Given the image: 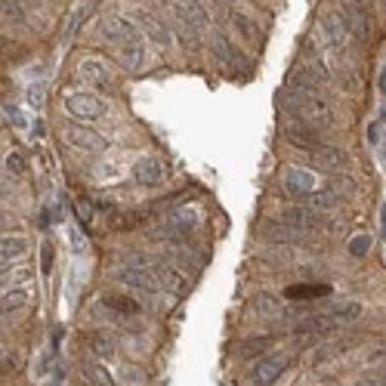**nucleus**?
Returning a JSON list of instances; mask_svg holds the SVG:
<instances>
[{
    "label": "nucleus",
    "mask_w": 386,
    "mask_h": 386,
    "mask_svg": "<svg viewBox=\"0 0 386 386\" xmlns=\"http://www.w3.org/2000/svg\"><path fill=\"white\" fill-rule=\"evenodd\" d=\"M318 28H321V38H325L327 49H334V53H346L349 40H353V31H349V25L343 22L340 13L327 10L318 16Z\"/></svg>",
    "instance_id": "obj_3"
},
{
    "label": "nucleus",
    "mask_w": 386,
    "mask_h": 386,
    "mask_svg": "<svg viewBox=\"0 0 386 386\" xmlns=\"http://www.w3.org/2000/svg\"><path fill=\"white\" fill-rule=\"evenodd\" d=\"M102 303L109 306V309H118L121 316H137V312H139L137 300H127V297H105Z\"/></svg>",
    "instance_id": "obj_30"
},
{
    "label": "nucleus",
    "mask_w": 386,
    "mask_h": 386,
    "mask_svg": "<svg viewBox=\"0 0 386 386\" xmlns=\"http://www.w3.org/2000/svg\"><path fill=\"white\" fill-rule=\"evenodd\" d=\"M114 278H118L121 284H127V288L139 291V294H158V291H164L158 275H155V266L152 269H146V266H121L118 272H114Z\"/></svg>",
    "instance_id": "obj_4"
},
{
    "label": "nucleus",
    "mask_w": 386,
    "mask_h": 386,
    "mask_svg": "<svg viewBox=\"0 0 386 386\" xmlns=\"http://www.w3.org/2000/svg\"><path fill=\"white\" fill-rule=\"evenodd\" d=\"M81 371H84V377H87V380H90L93 386H114V380L109 377V371L99 368V364L84 362V364H81Z\"/></svg>",
    "instance_id": "obj_29"
},
{
    "label": "nucleus",
    "mask_w": 386,
    "mask_h": 386,
    "mask_svg": "<svg viewBox=\"0 0 386 386\" xmlns=\"http://www.w3.org/2000/svg\"><path fill=\"white\" fill-rule=\"evenodd\" d=\"M263 235H266V241H272V245H300V241H303V229H297L291 223H272L263 229Z\"/></svg>",
    "instance_id": "obj_18"
},
{
    "label": "nucleus",
    "mask_w": 386,
    "mask_h": 386,
    "mask_svg": "<svg viewBox=\"0 0 386 386\" xmlns=\"http://www.w3.org/2000/svg\"><path fill=\"white\" fill-rule=\"evenodd\" d=\"M77 77H81L84 84H90V87H109V84H111V71H109V65H105L102 59L77 62Z\"/></svg>",
    "instance_id": "obj_10"
},
{
    "label": "nucleus",
    "mask_w": 386,
    "mask_h": 386,
    "mask_svg": "<svg viewBox=\"0 0 386 386\" xmlns=\"http://www.w3.org/2000/svg\"><path fill=\"white\" fill-rule=\"evenodd\" d=\"M331 294V288L327 284H291L288 291H284V297L300 303V300H316V297H327Z\"/></svg>",
    "instance_id": "obj_26"
},
{
    "label": "nucleus",
    "mask_w": 386,
    "mask_h": 386,
    "mask_svg": "<svg viewBox=\"0 0 386 386\" xmlns=\"http://www.w3.org/2000/svg\"><path fill=\"white\" fill-rule=\"evenodd\" d=\"M155 275H158L161 288L170 291V294H183L185 288H189V278L180 272V266H167V263H155Z\"/></svg>",
    "instance_id": "obj_15"
},
{
    "label": "nucleus",
    "mask_w": 386,
    "mask_h": 386,
    "mask_svg": "<svg viewBox=\"0 0 386 386\" xmlns=\"http://www.w3.org/2000/svg\"><path fill=\"white\" fill-rule=\"evenodd\" d=\"M281 109L291 114L294 121L306 127H331L334 124V111L318 93H281Z\"/></svg>",
    "instance_id": "obj_1"
},
{
    "label": "nucleus",
    "mask_w": 386,
    "mask_h": 386,
    "mask_svg": "<svg viewBox=\"0 0 386 386\" xmlns=\"http://www.w3.org/2000/svg\"><path fill=\"white\" fill-rule=\"evenodd\" d=\"M219 3H229V6H232V3H238V0H219Z\"/></svg>",
    "instance_id": "obj_43"
},
{
    "label": "nucleus",
    "mask_w": 386,
    "mask_h": 386,
    "mask_svg": "<svg viewBox=\"0 0 386 386\" xmlns=\"http://www.w3.org/2000/svg\"><path fill=\"white\" fill-rule=\"evenodd\" d=\"M288 87L297 90V93H321V84L312 77V68L309 65L291 71V75H288Z\"/></svg>",
    "instance_id": "obj_23"
},
{
    "label": "nucleus",
    "mask_w": 386,
    "mask_h": 386,
    "mask_svg": "<svg viewBox=\"0 0 386 386\" xmlns=\"http://www.w3.org/2000/svg\"><path fill=\"white\" fill-rule=\"evenodd\" d=\"M321 312H325L331 321H353V318L362 316V306L353 303V300H331Z\"/></svg>",
    "instance_id": "obj_21"
},
{
    "label": "nucleus",
    "mask_w": 386,
    "mask_h": 386,
    "mask_svg": "<svg viewBox=\"0 0 386 386\" xmlns=\"http://www.w3.org/2000/svg\"><path fill=\"white\" fill-rule=\"evenodd\" d=\"M118 59L124 68L139 71L146 65V44H142V38H130V40H124V44H118Z\"/></svg>",
    "instance_id": "obj_14"
},
{
    "label": "nucleus",
    "mask_w": 386,
    "mask_h": 386,
    "mask_svg": "<svg viewBox=\"0 0 386 386\" xmlns=\"http://www.w3.org/2000/svg\"><path fill=\"white\" fill-rule=\"evenodd\" d=\"M3 167H6V173H10V176H22L25 173V158L19 152H10V155H6V161H3Z\"/></svg>",
    "instance_id": "obj_35"
},
{
    "label": "nucleus",
    "mask_w": 386,
    "mask_h": 386,
    "mask_svg": "<svg viewBox=\"0 0 386 386\" xmlns=\"http://www.w3.org/2000/svg\"><path fill=\"white\" fill-rule=\"evenodd\" d=\"M28 102H34L40 109V105H44V90L40 87H34V90H28Z\"/></svg>",
    "instance_id": "obj_40"
},
{
    "label": "nucleus",
    "mask_w": 386,
    "mask_h": 386,
    "mask_svg": "<svg viewBox=\"0 0 386 386\" xmlns=\"http://www.w3.org/2000/svg\"><path fill=\"white\" fill-rule=\"evenodd\" d=\"M3 19L10 25H22L28 19V13H25V6L19 3V0H3Z\"/></svg>",
    "instance_id": "obj_31"
},
{
    "label": "nucleus",
    "mask_w": 386,
    "mask_h": 386,
    "mask_svg": "<svg viewBox=\"0 0 386 386\" xmlns=\"http://www.w3.org/2000/svg\"><path fill=\"white\" fill-rule=\"evenodd\" d=\"M288 364H291V355L288 353H272V355H266V359H260V362L254 364L250 380H254L256 386H272L278 377L288 371Z\"/></svg>",
    "instance_id": "obj_5"
},
{
    "label": "nucleus",
    "mask_w": 386,
    "mask_h": 386,
    "mask_svg": "<svg viewBox=\"0 0 386 386\" xmlns=\"http://www.w3.org/2000/svg\"><path fill=\"white\" fill-rule=\"evenodd\" d=\"M284 223H291V226H297V229H316L321 223V217H318V210L316 207H288L284 210Z\"/></svg>",
    "instance_id": "obj_20"
},
{
    "label": "nucleus",
    "mask_w": 386,
    "mask_h": 386,
    "mask_svg": "<svg viewBox=\"0 0 386 386\" xmlns=\"http://www.w3.org/2000/svg\"><path fill=\"white\" fill-rule=\"evenodd\" d=\"M19 3H22L25 10H28V6H31V10H40V0H19Z\"/></svg>",
    "instance_id": "obj_42"
},
{
    "label": "nucleus",
    "mask_w": 386,
    "mask_h": 386,
    "mask_svg": "<svg viewBox=\"0 0 386 386\" xmlns=\"http://www.w3.org/2000/svg\"><path fill=\"white\" fill-rule=\"evenodd\" d=\"M284 189L294 198H306L309 192H316V173H309V170H303V167H291L288 173H284Z\"/></svg>",
    "instance_id": "obj_13"
},
{
    "label": "nucleus",
    "mask_w": 386,
    "mask_h": 386,
    "mask_svg": "<svg viewBox=\"0 0 386 386\" xmlns=\"http://www.w3.org/2000/svg\"><path fill=\"white\" fill-rule=\"evenodd\" d=\"M65 109L71 118H81V121H90V118H99L102 114V99L96 93H68L65 96Z\"/></svg>",
    "instance_id": "obj_7"
},
{
    "label": "nucleus",
    "mask_w": 386,
    "mask_h": 386,
    "mask_svg": "<svg viewBox=\"0 0 386 386\" xmlns=\"http://www.w3.org/2000/svg\"><path fill=\"white\" fill-rule=\"evenodd\" d=\"M377 90H380L383 96H386V65H383V71H380V77H377Z\"/></svg>",
    "instance_id": "obj_41"
},
{
    "label": "nucleus",
    "mask_w": 386,
    "mask_h": 386,
    "mask_svg": "<svg viewBox=\"0 0 386 386\" xmlns=\"http://www.w3.org/2000/svg\"><path fill=\"white\" fill-rule=\"evenodd\" d=\"M102 38L111 40V44H124V40H130V38H139V28L124 16H111L102 22Z\"/></svg>",
    "instance_id": "obj_11"
},
{
    "label": "nucleus",
    "mask_w": 386,
    "mask_h": 386,
    "mask_svg": "<svg viewBox=\"0 0 386 386\" xmlns=\"http://www.w3.org/2000/svg\"><path fill=\"white\" fill-rule=\"evenodd\" d=\"M133 176H137L139 185H158L164 180V167L155 158H142L137 167H133Z\"/></svg>",
    "instance_id": "obj_22"
},
{
    "label": "nucleus",
    "mask_w": 386,
    "mask_h": 386,
    "mask_svg": "<svg viewBox=\"0 0 386 386\" xmlns=\"http://www.w3.org/2000/svg\"><path fill=\"white\" fill-rule=\"evenodd\" d=\"M124 173H130V170H127V161H102V164H96V167H93V180L96 183H118L121 176Z\"/></svg>",
    "instance_id": "obj_24"
},
{
    "label": "nucleus",
    "mask_w": 386,
    "mask_h": 386,
    "mask_svg": "<svg viewBox=\"0 0 386 386\" xmlns=\"http://www.w3.org/2000/svg\"><path fill=\"white\" fill-rule=\"evenodd\" d=\"M250 306H254L256 316L266 318V321H281V318H288V309H284L281 300L272 297V294H256L254 300H250Z\"/></svg>",
    "instance_id": "obj_16"
},
{
    "label": "nucleus",
    "mask_w": 386,
    "mask_h": 386,
    "mask_svg": "<svg viewBox=\"0 0 386 386\" xmlns=\"http://www.w3.org/2000/svg\"><path fill=\"white\" fill-rule=\"evenodd\" d=\"M359 386H374V383H359Z\"/></svg>",
    "instance_id": "obj_44"
},
{
    "label": "nucleus",
    "mask_w": 386,
    "mask_h": 386,
    "mask_svg": "<svg viewBox=\"0 0 386 386\" xmlns=\"http://www.w3.org/2000/svg\"><path fill=\"white\" fill-rule=\"evenodd\" d=\"M77 217H81V223H84V226H90L93 210H90V204H87V201H77Z\"/></svg>",
    "instance_id": "obj_39"
},
{
    "label": "nucleus",
    "mask_w": 386,
    "mask_h": 386,
    "mask_svg": "<svg viewBox=\"0 0 386 386\" xmlns=\"http://www.w3.org/2000/svg\"><path fill=\"white\" fill-rule=\"evenodd\" d=\"M31 278V266H16V269H6L3 266V281L10 284H25Z\"/></svg>",
    "instance_id": "obj_34"
},
{
    "label": "nucleus",
    "mask_w": 386,
    "mask_h": 386,
    "mask_svg": "<svg viewBox=\"0 0 386 386\" xmlns=\"http://www.w3.org/2000/svg\"><path fill=\"white\" fill-rule=\"evenodd\" d=\"M137 19L142 22V28H146V34L155 40V47L158 49H170L173 47V34H170V28L164 25V19L158 16V13H148V10H139Z\"/></svg>",
    "instance_id": "obj_8"
},
{
    "label": "nucleus",
    "mask_w": 386,
    "mask_h": 386,
    "mask_svg": "<svg viewBox=\"0 0 386 386\" xmlns=\"http://www.w3.org/2000/svg\"><path fill=\"white\" fill-rule=\"evenodd\" d=\"M229 22L235 25V31H238L241 38L247 40V44H256V47L263 44V31H260V25H256L250 16H245L241 10H232V13H229Z\"/></svg>",
    "instance_id": "obj_19"
},
{
    "label": "nucleus",
    "mask_w": 386,
    "mask_h": 386,
    "mask_svg": "<svg viewBox=\"0 0 386 386\" xmlns=\"http://www.w3.org/2000/svg\"><path fill=\"white\" fill-rule=\"evenodd\" d=\"M312 155V164L316 167H321V170H327V173H337V170H343L346 167V155L340 152V148H334V146H321V148H316V152H309Z\"/></svg>",
    "instance_id": "obj_17"
},
{
    "label": "nucleus",
    "mask_w": 386,
    "mask_h": 386,
    "mask_svg": "<svg viewBox=\"0 0 386 386\" xmlns=\"http://www.w3.org/2000/svg\"><path fill=\"white\" fill-rule=\"evenodd\" d=\"M3 118L10 121L13 127H25V118H22V111H19L16 105H3Z\"/></svg>",
    "instance_id": "obj_37"
},
{
    "label": "nucleus",
    "mask_w": 386,
    "mask_h": 386,
    "mask_svg": "<svg viewBox=\"0 0 386 386\" xmlns=\"http://www.w3.org/2000/svg\"><path fill=\"white\" fill-rule=\"evenodd\" d=\"M62 139H65L71 148H77V152H90V155L109 152V139L84 124H65L62 127Z\"/></svg>",
    "instance_id": "obj_2"
},
{
    "label": "nucleus",
    "mask_w": 386,
    "mask_h": 386,
    "mask_svg": "<svg viewBox=\"0 0 386 386\" xmlns=\"http://www.w3.org/2000/svg\"><path fill=\"white\" fill-rule=\"evenodd\" d=\"M210 47H213V56H217V59L223 62V65L245 71V59H241V53H238V49H235V44L226 38L223 31H213V40H210Z\"/></svg>",
    "instance_id": "obj_12"
},
{
    "label": "nucleus",
    "mask_w": 386,
    "mask_h": 386,
    "mask_svg": "<svg viewBox=\"0 0 386 386\" xmlns=\"http://www.w3.org/2000/svg\"><path fill=\"white\" fill-rule=\"evenodd\" d=\"M167 223H176L183 229H195L201 223V210H198V207H176V210L167 217Z\"/></svg>",
    "instance_id": "obj_27"
},
{
    "label": "nucleus",
    "mask_w": 386,
    "mask_h": 386,
    "mask_svg": "<svg viewBox=\"0 0 386 386\" xmlns=\"http://www.w3.org/2000/svg\"><path fill=\"white\" fill-rule=\"evenodd\" d=\"M0 254H3V266L10 260H16L19 254H25V238L22 235H3V241H0Z\"/></svg>",
    "instance_id": "obj_28"
},
{
    "label": "nucleus",
    "mask_w": 386,
    "mask_h": 386,
    "mask_svg": "<svg viewBox=\"0 0 386 386\" xmlns=\"http://www.w3.org/2000/svg\"><path fill=\"white\" fill-rule=\"evenodd\" d=\"M368 247H371V235H359V238L349 241V254H353V256H364V254H368Z\"/></svg>",
    "instance_id": "obj_36"
},
{
    "label": "nucleus",
    "mask_w": 386,
    "mask_h": 386,
    "mask_svg": "<svg viewBox=\"0 0 386 386\" xmlns=\"http://www.w3.org/2000/svg\"><path fill=\"white\" fill-rule=\"evenodd\" d=\"M309 207H316V210H334V207L340 204V192L334 189V185H327V189H316L309 192V195L303 198Z\"/></svg>",
    "instance_id": "obj_25"
},
{
    "label": "nucleus",
    "mask_w": 386,
    "mask_h": 386,
    "mask_svg": "<svg viewBox=\"0 0 386 386\" xmlns=\"http://www.w3.org/2000/svg\"><path fill=\"white\" fill-rule=\"evenodd\" d=\"M90 349L99 355V359H109V355L114 353V349H111V340L102 337V334H93V337H90Z\"/></svg>",
    "instance_id": "obj_33"
},
{
    "label": "nucleus",
    "mask_w": 386,
    "mask_h": 386,
    "mask_svg": "<svg viewBox=\"0 0 386 386\" xmlns=\"http://www.w3.org/2000/svg\"><path fill=\"white\" fill-rule=\"evenodd\" d=\"M340 16H343V22L349 25L355 40H368L371 13H368V6H364V0H346V3H340Z\"/></svg>",
    "instance_id": "obj_6"
},
{
    "label": "nucleus",
    "mask_w": 386,
    "mask_h": 386,
    "mask_svg": "<svg viewBox=\"0 0 386 386\" xmlns=\"http://www.w3.org/2000/svg\"><path fill=\"white\" fill-rule=\"evenodd\" d=\"M40 263H44V272H49V269H53V245L40 247Z\"/></svg>",
    "instance_id": "obj_38"
},
{
    "label": "nucleus",
    "mask_w": 386,
    "mask_h": 386,
    "mask_svg": "<svg viewBox=\"0 0 386 386\" xmlns=\"http://www.w3.org/2000/svg\"><path fill=\"white\" fill-rule=\"evenodd\" d=\"M25 303H28V291L25 288L3 291V312H13V309H19V306H25Z\"/></svg>",
    "instance_id": "obj_32"
},
{
    "label": "nucleus",
    "mask_w": 386,
    "mask_h": 386,
    "mask_svg": "<svg viewBox=\"0 0 386 386\" xmlns=\"http://www.w3.org/2000/svg\"><path fill=\"white\" fill-rule=\"evenodd\" d=\"M284 139H288L294 148H306V152H316V148L325 146V142L318 139V133L312 130V127L300 124V121H294V124L284 127Z\"/></svg>",
    "instance_id": "obj_9"
}]
</instances>
